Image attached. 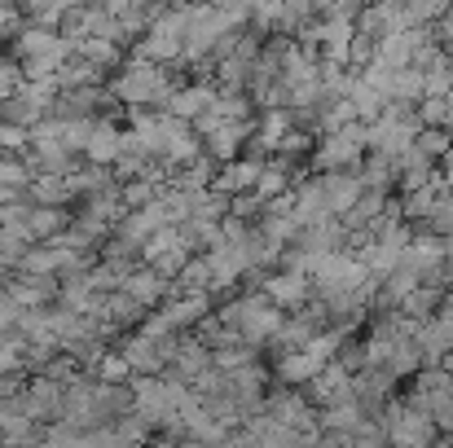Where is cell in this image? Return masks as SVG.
Masks as SVG:
<instances>
[{
  "label": "cell",
  "instance_id": "obj_1",
  "mask_svg": "<svg viewBox=\"0 0 453 448\" xmlns=\"http://www.w3.org/2000/svg\"><path fill=\"white\" fill-rule=\"evenodd\" d=\"M365 158V128L352 124L334 137H317L312 146V171L317 176H330V171H357Z\"/></svg>",
  "mask_w": 453,
  "mask_h": 448
},
{
  "label": "cell",
  "instance_id": "obj_2",
  "mask_svg": "<svg viewBox=\"0 0 453 448\" xmlns=\"http://www.w3.org/2000/svg\"><path fill=\"white\" fill-rule=\"evenodd\" d=\"M383 431H388V448H432L441 440L432 418L423 409H410L401 396L383 409Z\"/></svg>",
  "mask_w": 453,
  "mask_h": 448
},
{
  "label": "cell",
  "instance_id": "obj_3",
  "mask_svg": "<svg viewBox=\"0 0 453 448\" xmlns=\"http://www.w3.org/2000/svg\"><path fill=\"white\" fill-rule=\"evenodd\" d=\"M317 194H321L326 216H330V220H343L365 189H361L357 171H330V176H317Z\"/></svg>",
  "mask_w": 453,
  "mask_h": 448
},
{
  "label": "cell",
  "instance_id": "obj_4",
  "mask_svg": "<svg viewBox=\"0 0 453 448\" xmlns=\"http://www.w3.org/2000/svg\"><path fill=\"white\" fill-rule=\"evenodd\" d=\"M414 347L423 352V369H441L453 361V321L432 316L414 330Z\"/></svg>",
  "mask_w": 453,
  "mask_h": 448
},
{
  "label": "cell",
  "instance_id": "obj_5",
  "mask_svg": "<svg viewBox=\"0 0 453 448\" xmlns=\"http://www.w3.org/2000/svg\"><path fill=\"white\" fill-rule=\"evenodd\" d=\"M265 299H269L278 312H287V308L300 312L303 303L312 299V282H308L303 273H287V269H282V273H269V277H265Z\"/></svg>",
  "mask_w": 453,
  "mask_h": 448
},
{
  "label": "cell",
  "instance_id": "obj_6",
  "mask_svg": "<svg viewBox=\"0 0 453 448\" xmlns=\"http://www.w3.org/2000/svg\"><path fill=\"white\" fill-rule=\"evenodd\" d=\"M256 180H260V163H251V158H234L225 171H220V180H216V194L225 198V194H256Z\"/></svg>",
  "mask_w": 453,
  "mask_h": 448
},
{
  "label": "cell",
  "instance_id": "obj_7",
  "mask_svg": "<svg viewBox=\"0 0 453 448\" xmlns=\"http://www.w3.org/2000/svg\"><path fill=\"white\" fill-rule=\"evenodd\" d=\"M441 299H445V291H436V286H418L414 295H405V303L396 308L405 321H414V325H423V321H432L436 316V308H441Z\"/></svg>",
  "mask_w": 453,
  "mask_h": 448
},
{
  "label": "cell",
  "instance_id": "obj_8",
  "mask_svg": "<svg viewBox=\"0 0 453 448\" xmlns=\"http://www.w3.org/2000/svg\"><path fill=\"white\" fill-rule=\"evenodd\" d=\"M414 149L441 167V163L453 154V133H445V128H423V133L414 137Z\"/></svg>",
  "mask_w": 453,
  "mask_h": 448
},
{
  "label": "cell",
  "instance_id": "obj_9",
  "mask_svg": "<svg viewBox=\"0 0 453 448\" xmlns=\"http://www.w3.org/2000/svg\"><path fill=\"white\" fill-rule=\"evenodd\" d=\"M432 44L445 49V53H453V4H445V13L432 22Z\"/></svg>",
  "mask_w": 453,
  "mask_h": 448
},
{
  "label": "cell",
  "instance_id": "obj_10",
  "mask_svg": "<svg viewBox=\"0 0 453 448\" xmlns=\"http://www.w3.org/2000/svg\"><path fill=\"white\" fill-rule=\"evenodd\" d=\"M436 171H441V180H445V189H449V194H453V154H449V158H445V163H441V167H436Z\"/></svg>",
  "mask_w": 453,
  "mask_h": 448
},
{
  "label": "cell",
  "instance_id": "obj_11",
  "mask_svg": "<svg viewBox=\"0 0 453 448\" xmlns=\"http://www.w3.org/2000/svg\"><path fill=\"white\" fill-rule=\"evenodd\" d=\"M432 448H453V440H449V436H441V440H436Z\"/></svg>",
  "mask_w": 453,
  "mask_h": 448
}]
</instances>
